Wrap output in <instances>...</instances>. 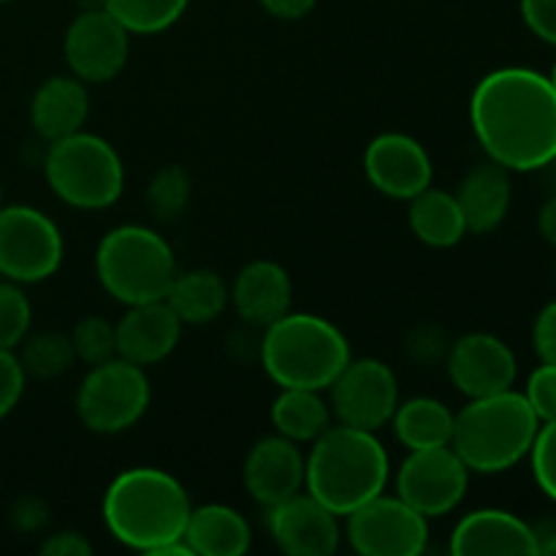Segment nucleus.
<instances>
[{"label":"nucleus","mask_w":556,"mask_h":556,"mask_svg":"<svg viewBox=\"0 0 556 556\" xmlns=\"http://www.w3.org/2000/svg\"><path fill=\"white\" fill-rule=\"evenodd\" d=\"M90 117V92L74 74L49 76L30 98V125L43 141H58L85 130Z\"/></svg>","instance_id":"nucleus-21"},{"label":"nucleus","mask_w":556,"mask_h":556,"mask_svg":"<svg viewBox=\"0 0 556 556\" xmlns=\"http://www.w3.org/2000/svg\"><path fill=\"white\" fill-rule=\"evenodd\" d=\"M33 307L20 282L0 280V348L16 351L20 342L30 334Z\"/></svg>","instance_id":"nucleus-32"},{"label":"nucleus","mask_w":556,"mask_h":556,"mask_svg":"<svg viewBox=\"0 0 556 556\" xmlns=\"http://www.w3.org/2000/svg\"><path fill=\"white\" fill-rule=\"evenodd\" d=\"M304 492L345 519L351 510L386 492L391 481V459L378 432L331 424L304 454Z\"/></svg>","instance_id":"nucleus-3"},{"label":"nucleus","mask_w":556,"mask_h":556,"mask_svg":"<svg viewBox=\"0 0 556 556\" xmlns=\"http://www.w3.org/2000/svg\"><path fill=\"white\" fill-rule=\"evenodd\" d=\"M0 3H9V0H0Z\"/></svg>","instance_id":"nucleus-46"},{"label":"nucleus","mask_w":556,"mask_h":556,"mask_svg":"<svg viewBox=\"0 0 556 556\" xmlns=\"http://www.w3.org/2000/svg\"><path fill=\"white\" fill-rule=\"evenodd\" d=\"M190 494L161 467H130L103 492L101 516L109 535L134 552L193 556L185 543Z\"/></svg>","instance_id":"nucleus-2"},{"label":"nucleus","mask_w":556,"mask_h":556,"mask_svg":"<svg viewBox=\"0 0 556 556\" xmlns=\"http://www.w3.org/2000/svg\"><path fill=\"white\" fill-rule=\"evenodd\" d=\"M525 25L541 41L556 47V0H519Z\"/></svg>","instance_id":"nucleus-36"},{"label":"nucleus","mask_w":556,"mask_h":556,"mask_svg":"<svg viewBox=\"0 0 556 556\" xmlns=\"http://www.w3.org/2000/svg\"><path fill=\"white\" fill-rule=\"evenodd\" d=\"M79 5V11H96V9H106V0H74Z\"/></svg>","instance_id":"nucleus-42"},{"label":"nucleus","mask_w":556,"mask_h":556,"mask_svg":"<svg viewBox=\"0 0 556 556\" xmlns=\"http://www.w3.org/2000/svg\"><path fill=\"white\" fill-rule=\"evenodd\" d=\"M538 228H541L543 239H546V242H552L556 248V195L543 204L541 215H538Z\"/></svg>","instance_id":"nucleus-40"},{"label":"nucleus","mask_w":556,"mask_h":556,"mask_svg":"<svg viewBox=\"0 0 556 556\" xmlns=\"http://www.w3.org/2000/svg\"><path fill=\"white\" fill-rule=\"evenodd\" d=\"M152 402L147 369L125 358L96 364L76 391V416L90 432L123 434L144 418Z\"/></svg>","instance_id":"nucleus-8"},{"label":"nucleus","mask_w":556,"mask_h":556,"mask_svg":"<svg viewBox=\"0 0 556 556\" xmlns=\"http://www.w3.org/2000/svg\"><path fill=\"white\" fill-rule=\"evenodd\" d=\"M190 193H193L190 174L182 166H163L147 185V204H150V212L155 217L174 220L185 212Z\"/></svg>","instance_id":"nucleus-30"},{"label":"nucleus","mask_w":556,"mask_h":556,"mask_svg":"<svg viewBox=\"0 0 556 556\" xmlns=\"http://www.w3.org/2000/svg\"><path fill=\"white\" fill-rule=\"evenodd\" d=\"M258 3L261 9H264L269 16H275V20L296 22V20H304V16L315 9L318 0H258Z\"/></svg>","instance_id":"nucleus-39"},{"label":"nucleus","mask_w":556,"mask_h":556,"mask_svg":"<svg viewBox=\"0 0 556 556\" xmlns=\"http://www.w3.org/2000/svg\"><path fill=\"white\" fill-rule=\"evenodd\" d=\"M538 554L556 556V532H552V535H548V538L538 535Z\"/></svg>","instance_id":"nucleus-41"},{"label":"nucleus","mask_w":556,"mask_h":556,"mask_svg":"<svg viewBox=\"0 0 556 556\" xmlns=\"http://www.w3.org/2000/svg\"><path fill=\"white\" fill-rule=\"evenodd\" d=\"M27 375L22 369L16 351H3L0 348V421L11 416L25 394Z\"/></svg>","instance_id":"nucleus-35"},{"label":"nucleus","mask_w":556,"mask_h":556,"mask_svg":"<svg viewBox=\"0 0 556 556\" xmlns=\"http://www.w3.org/2000/svg\"><path fill=\"white\" fill-rule=\"evenodd\" d=\"M541 421L525 394L508 389L470 400L454 416L451 448L470 472L494 476L527 459Z\"/></svg>","instance_id":"nucleus-5"},{"label":"nucleus","mask_w":556,"mask_h":556,"mask_svg":"<svg viewBox=\"0 0 556 556\" xmlns=\"http://www.w3.org/2000/svg\"><path fill=\"white\" fill-rule=\"evenodd\" d=\"M364 174L378 193L394 201H410L432 185L434 163L421 141L389 130L375 136L364 150Z\"/></svg>","instance_id":"nucleus-15"},{"label":"nucleus","mask_w":556,"mask_h":556,"mask_svg":"<svg viewBox=\"0 0 556 556\" xmlns=\"http://www.w3.org/2000/svg\"><path fill=\"white\" fill-rule=\"evenodd\" d=\"M185 543L193 556H242L253 543L250 521L226 503H206L190 508Z\"/></svg>","instance_id":"nucleus-23"},{"label":"nucleus","mask_w":556,"mask_h":556,"mask_svg":"<svg viewBox=\"0 0 556 556\" xmlns=\"http://www.w3.org/2000/svg\"><path fill=\"white\" fill-rule=\"evenodd\" d=\"M190 0H106L109 14L117 16L119 25L130 36H155L182 20Z\"/></svg>","instance_id":"nucleus-29"},{"label":"nucleus","mask_w":556,"mask_h":556,"mask_svg":"<svg viewBox=\"0 0 556 556\" xmlns=\"http://www.w3.org/2000/svg\"><path fill=\"white\" fill-rule=\"evenodd\" d=\"M445 367H448L451 383L467 400L514 389L516 375H519L516 353L510 351L508 342L489 331H470L459 337L451 345Z\"/></svg>","instance_id":"nucleus-14"},{"label":"nucleus","mask_w":556,"mask_h":556,"mask_svg":"<svg viewBox=\"0 0 556 556\" xmlns=\"http://www.w3.org/2000/svg\"><path fill=\"white\" fill-rule=\"evenodd\" d=\"M454 195L465 215L467 233H492L508 217L514 201L510 172L494 161L481 163L465 174Z\"/></svg>","instance_id":"nucleus-22"},{"label":"nucleus","mask_w":556,"mask_h":556,"mask_svg":"<svg viewBox=\"0 0 556 556\" xmlns=\"http://www.w3.org/2000/svg\"><path fill=\"white\" fill-rule=\"evenodd\" d=\"M353 358L345 331L315 313H286L264 329L261 364L277 389L326 391Z\"/></svg>","instance_id":"nucleus-4"},{"label":"nucleus","mask_w":556,"mask_h":556,"mask_svg":"<svg viewBox=\"0 0 556 556\" xmlns=\"http://www.w3.org/2000/svg\"><path fill=\"white\" fill-rule=\"evenodd\" d=\"M470 125L489 161L538 172L556 155V90L532 68H497L470 96Z\"/></svg>","instance_id":"nucleus-1"},{"label":"nucleus","mask_w":556,"mask_h":556,"mask_svg":"<svg viewBox=\"0 0 556 556\" xmlns=\"http://www.w3.org/2000/svg\"><path fill=\"white\" fill-rule=\"evenodd\" d=\"M532 345L543 364H556V302L546 304L538 313L535 326H532Z\"/></svg>","instance_id":"nucleus-37"},{"label":"nucleus","mask_w":556,"mask_h":556,"mask_svg":"<svg viewBox=\"0 0 556 556\" xmlns=\"http://www.w3.org/2000/svg\"><path fill=\"white\" fill-rule=\"evenodd\" d=\"M470 486V470L451 445L407 451L396 470V494L424 519H440L459 508Z\"/></svg>","instance_id":"nucleus-12"},{"label":"nucleus","mask_w":556,"mask_h":556,"mask_svg":"<svg viewBox=\"0 0 556 556\" xmlns=\"http://www.w3.org/2000/svg\"><path fill=\"white\" fill-rule=\"evenodd\" d=\"M448 548L456 556H535L538 532L510 510L481 508L459 519V525L451 532Z\"/></svg>","instance_id":"nucleus-19"},{"label":"nucleus","mask_w":556,"mask_h":556,"mask_svg":"<svg viewBox=\"0 0 556 556\" xmlns=\"http://www.w3.org/2000/svg\"><path fill=\"white\" fill-rule=\"evenodd\" d=\"M65 242L58 223L27 204L0 206V277L33 286L58 275Z\"/></svg>","instance_id":"nucleus-9"},{"label":"nucleus","mask_w":556,"mask_h":556,"mask_svg":"<svg viewBox=\"0 0 556 556\" xmlns=\"http://www.w3.org/2000/svg\"><path fill=\"white\" fill-rule=\"evenodd\" d=\"M43 177L52 193L74 210L98 212L117 204L125 190V163L112 141L76 130L49 141Z\"/></svg>","instance_id":"nucleus-7"},{"label":"nucleus","mask_w":556,"mask_h":556,"mask_svg":"<svg viewBox=\"0 0 556 556\" xmlns=\"http://www.w3.org/2000/svg\"><path fill=\"white\" fill-rule=\"evenodd\" d=\"M266 530L288 556H331L342 543V519L309 492L266 508Z\"/></svg>","instance_id":"nucleus-16"},{"label":"nucleus","mask_w":556,"mask_h":556,"mask_svg":"<svg viewBox=\"0 0 556 556\" xmlns=\"http://www.w3.org/2000/svg\"><path fill=\"white\" fill-rule=\"evenodd\" d=\"M0 206H3V182H0Z\"/></svg>","instance_id":"nucleus-45"},{"label":"nucleus","mask_w":556,"mask_h":556,"mask_svg":"<svg viewBox=\"0 0 556 556\" xmlns=\"http://www.w3.org/2000/svg\"><path fill=\"white\" fill-rule=\"evenodd\" d=\"M228 291H231V304L239 318L258 329H266L277 318L291 313L293 282L286 266L277 261L258 258L244 264Z\"/></svg>","instance_id":"nucleus-20"},{"label":"nucleus","mask_w":556,"mask_h":556,"mask_svg":"<svg viewBox=\"0 0 556 556\" xmlns=\"http://www.w3.org/2000/svg\"><path fill=\"white\" fill-rule=\"evenodd\" d=\"M548 172H552V179H554V185H556V155L552 157V161H548Z\"/></svg>","instance_id":"nucleus-43"},{"label":"nucleus","mask_w":556,"mask_h":556,"mask_svg":"<svg viewBox=\"0 0 556 556\" xmlns=\"http://www.w3.org/2000/svg\"><path fill=\"white\" fill-rule=\"evenodd\" d=\"M22 369L27 378L38 380H54L60 375L68 372L76 364L74 345H71V334L63 331H38V334H27L16 348Z\"/></svg>","instance_id":"nucleus-28"},{"label":"nucleus","mask_w":556,"mask_h":556,"mask_svg":"<svg viewBox=\"0 0 556 556\" xmlns=\"http://www.w3.org/2000/svg\"><path fill=\"white\" fill-rule=\"evenodd\" d=\"M454 416L456 413L434 396H410L405 402L400 400L391 424H394L396 440L407 451H424L451 445Z\"/></svg>","instance_id":"nucleus-27"},{"label":"nucleus","mask_w":556,"mask_h":556,"mask_svg":"<svg viewBox=\"0 0 556 556\" xmlns=\"http://www.w3.org/2000/svg\"><path fill=\"white\" fill-rule=\"evenodd\" d=\"M41 554H47V556H90L92 543L87 541L81 532L63 530V532H54V535H49L47 541L41 543Z\"/></svg>","instance_id":"nucleus-38"},{"label":"nucleus","mask_w":556,"mask_h":556,"mask_svg":"<svg viewBox=\"0 0 556 556\" xmlns=\"http://www.w3.org/2000/svg\"><path fill=\"white\" fill-rule=\"evenodd\" d=\"M177 271V255L168 239L141 223L112 228L98 242V282L114 302L125 307L166 299Z\"/></svg>","instance_id":"nucleus-6"},{"label":"nucleus","mask_w":556,"mask_h":556,"mask_svg":"<svg viewBox=\"0 0 556 556\" xmlns=\"http://www.w3.org/2000/svg\"><path fill=\"white\" fill-rule=\"evenodd\" d=\"M114 329H117V356L147 369L172 356L185 324L168 307L166 299H157V302L130 304Z\"/></svg>","instance_id":"nucleus-18"},{"label":"nucleus","mask_w":556,"mask_h":556,"mask_svg":"<svg viewBox=\"0 0 556 556\" xmlns=\"http://www.w3.org/2000/svg\"><path fill=\"white\" fill-rule=\"evenodd\" d=\"M342 535L362 556H418L429 546V519L400 494L380 492L342 519Z\"/></svg>","instance_id":"nucleus-10"},{"label":"nucleus","mask_w":556,"mask_h":556,"mask_svg":"<svg viewBox=\"0 0 556 556\" xmlns=\"http://www.w3.org/2000/svg\"><path fill=\"white\" fill-rule=\"evenodd\" d=\"M407 204H410V210H407L410 231L416 233L418 242H424L427 248L445 250L454 248V244H459L462 239H465L467 223L454 193L429 185L427 190L413 195Z\"/></svg>","instance_id":"nucleus-25"},{"label":"nucleus","mask_w":556,"mask_h":556,"mask_svg":"<svg viewBox=\"0 0 556 556\" xmlns=\"http://www.w3.org/2000/svg\"><path fill=\"white\" fill-rule=\"evenodd\" d=\"M166 302L185 326H206L226 313L231 304V291L217 271L190 269L177 271Z\"/></svg>","instance_id":"nucleus-24"},{"label":"nucleus","mask_w":556,"mask_h":556,"mask_svg":"<svg viewBox=\"0 0 556 556\" xmlns=\"http://www.w3.org/2000/svg\"><path fill=\"white\" fill-rule=\"evenodd\" d=\"M269 418L277 434L299 445L313 443L334 424L329 396L315 389H280L269 407Z\"/></svg>","instance_id":"nucleus-26"},{"label":"nucleus","mask_w":556,"mask_h":556,"mask_svg":"<svg viewBox=\"0 0 556 556\" xmlns=\"http://www.w3.org/2000/svg\"><path fill=\"white\" fill-rule=\"evenodd\" d=\"M337 424L378 432L391 424L400 405V383L394 369L380 358H351L334 383L326 389Z\"/></svg>","instance_id":"nucleus-11"},{"label":"nucleus","mask_w":556,"mask_h":556,"mask_svg":"<svg viewBox=\"0 0 556 556\" xmlns=\"http://www.w3.org/2000/svg\"><path fill=\"white\" fill-rule=\"evenodd\" d=\"M63 54L76 79L103 85L128 63L130 33L106 9L79 11L65 30Z\"/></svg>","instance_id":"nucleus-13"},{"label":"nucleus","mask_w":556,"mask_h":556,"mask_svg":"<svg viewBox=\"0 0 556 556\" xmlns=\"http://www.w3.org/2000/svg\"><path fill=\"white\" fill-rule=\"evenodd\" d=\"M527 402L538 421H556V364H543L530 375L525 389Z\"/></svg>","instance_id":"nucleus-34"},{"label":"nucleus","mask_w":556,"mask_h":556,"mask_svg":"<svg viewBox=\"0 0 556 556\" xmlns=\"http://www.w3.org/2000/svg\"><path fill=\"white\" fill-rule=\"evenodd\" d=\"M71 345H74L76 362L96 367L109 358H117V329L101 315H87L71 329Z\"/></svg>","instance_id":"nucleus-31"},{"label":"nucleus","mask_w":556,"mask_h":556,"mask_svg":"<svg viewBox=\"0 0 556 556\" xmlns=\"http://www.w3.org/2000/svg\"><path fill=\"white\" fill-rule=\"evenodd\" d=\"M532 476L541 492L556 503V421L541 424L530 451Z\"/></svg>","instance_id":"nucleus-33"},{"label":"nucleus","mask_w":556,"mask_h":556,"mask_svg":"<svg viewBox=\"0 0 556 556\" xmlns=\"http://www.w3.org/2000/svg\"><path fill=\"white\" fill-rule=\"evenodd\" d=\"M552 85H554V90H556V63H554V71H552Z\"/></svg>","instance_id":"nucleus-44"},{"label":"nucleus","mask_w":556,"mask_h":556,"mask_svg":"<svg viewBox=\"0 0 556 556\" xmlns=\"http://www.w3.org/2000/svg\"><path fill=\"white\" fill-rule=\"evenodd\" d=\"M304 470L307 459L299 443L275 432L250 445L242 465V481L255 503L275 508L293 494L304 492Z\"/></svg>","instance_id":"nucleus-17"}]
</instances>
